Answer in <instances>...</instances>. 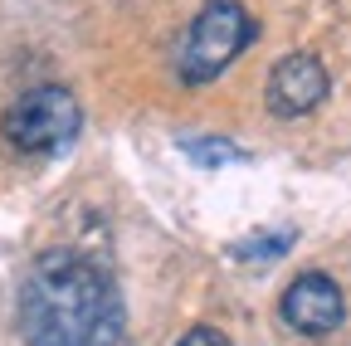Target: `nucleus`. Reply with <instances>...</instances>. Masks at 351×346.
<instances>
[{
	"label": "nucleus",
	"mask_w": 351,
	"mask_h": 346,
	"mask_svg": "<svg viewBox=\"0 0 351 346\" xmlns=\"http://www.w3.org/2000/svg\"><path fill=\"white\" fill-rule=\"evenodd\" d=\"M15 322L29 346H117L122 297L93 258L78 249H49L20 283Z\"/></svg>",
	"instance_id": "nucleus-1"
},
{
	"label": "nucleus",
	"mask_w": 351,
	"mask_h": 346,
	"mask_svg": "<svg viewBox=\"0 0 351 346\" xmlns=\"http://www.w3.org/2000/svg\"><path fill=\"white\" fill-rule=\"evenodd\" d=\"M5 142L25 156H54L64 147H73L78 127H83V108L69 88L59 83H44V88H29L20 93L10 108H5Z\"/></svg>",
	"instance_id": "nucleus-2"
},
{
	"label": "nucleus",
	"mask_w": 351,
	"mask_h": 346,
	"mask_svg": "<svg viewBox=\"0 0 351 346\" xmlns=\"http://www.w3.org/2000/svg\"><path fill=\"white\" fill-rule=\"evenodd\" d=\"M327 98V69L317 54H288L269 73V108L278 117H302Z\"/></svg>",
	"instance_id": "nucleus-5"
},
{
	"label": "nucleus",
	"mask_w": 351,
	"mask_h": 346,
	"mask_svg": "<svg viewBox=\"0 0 351 346\" xmlns=\"http://www.w3.org/2000/svg\"><path fill=\"white\" fill-rule=\"evenodd\" d=\"M283 322L302 336H327L332 327H341V312H346V302H341V288L327 278V273H302L288 283L283 293Z\"/></svg>",
	"instance_id": "nucleus-4"
},
{
	"label": "nucleus",
	"mask_w": 351,
	"mask_h": 346,
	"mask_svg": "<svg viewBox=\"0 0 351 346\" xmlns=\"http://www.w3.org/2000/svg\"><path fill=\"white\" fill-rule=\"evenodd\" d=\"M254 39V15L239 0H210L195 15L186 45H181V78L186 83H210L219 78Z\"/></svg>",
	"instance_id": "nucleus-3"
},
{
	"label": "nucleus",
	"mask_w": 351,
	"mask_h": 346,
	"mask_svg": "<svg viewBox=\"0 0 351 346\" xmlns=\"http://www.w3.org/2000/svg\"><path fill=\"white\" fill-rule=\"evenodd\" d=\"M181 151H186L195 166H205V171L225 166V161H244V147H234V142H225V137H181Z\"/></svg>",
	"instance_id": "nucleus-6"
},
{
	"label": "nucleus",
	"mask_w": 351,
	"mask_h": 346,
	"mask_svg": "<svg viewBox=\"0 0 351 346\" xmlns=\"http://www.w3.org/2000/svg\"><path fill=\"white\" fill-rule=\"evenodd\" d=\"M293 230H269V234H254V239H239L234 244V258H244V264H258V258H278L293 249Z\"/></svg>",
	"instance_id": "nucleus-7"
},
{
	"label": "nucleus",
	"mask_w": 351,
	"mask_h": 346,
	"mask_svg": "<svg viewBox=\"0 0 351 346\" xmlns=\"http://www.w3.org/2000/svg\"><path fill=\"white\" fill-rule=\"evenodd\" d=\"M176 346H230V341L219 336L215 327H191V332H186L181 341H176Z\"/></svg>",
	"instance_id": "nucleus-8"
}]
</instances>
